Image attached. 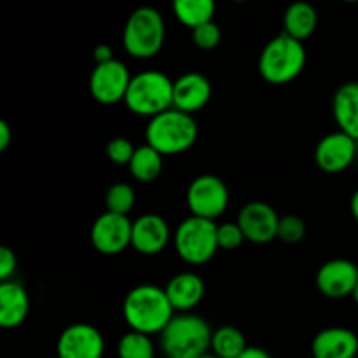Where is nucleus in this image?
Segmentation results:
<instances>
[{
    "instance_id": "nucleus-10",
    "label": "nucleus",
    "mask_w": 358,
    "mask_h": 358,
    "mask_svg": "<svg viewBox=\"0 0 358 358\" xmlns=\"http://www.w3.org/2000/svg\"><path fill=\"white\" fill-rule=\"evenodd\" d=\"M131 231L128 215L105 212L91 226V243L100 254L117 255L131 247Z\"/></svg>"
},
{
    "instance_id": "nucleus-1",
    "label": "nucleus",
    "mask_w": 358,
    "mask_h": 358,
    "mask_svg": "<svg viewBox=\"0 0 358 358\" xmlns=\"http://www.w3.org/2000/svg\"><path fill=\"white\" fill-rule=\"evenodd\" d=\"M122 317L131 331L152 336L166 329L175 317V310L166 290L157 285H138L124 297Z\"/></svg>"
},
{
    "instance_id": "nucleus-16",
    "label": "nucleus",
    "mask_w": 358,
    "mask_h": 358,
    "mask_svg": "<svg viewBox=\"0 0 358 358\" xmlns=\"http://www.w3.org/2000/svg\"><path fill=\"white\" fill-rule=\"evenodd\" d=\"M210 98H212V84L203 73L187 72L173 80V108L177 110L192 115L205 108Z\"/></svg>"
},
{
    "instance_id": "nucleus-13",
    "label": "nucleus",
    "mask_w": 358,
    "mask_h": 358,
    "mask_svg": "<svg viewBox=\"0 0 358 358\" xmlns=\"http://www.w3.org/2000/svg\"><path fill=\"white\" fill-rule=\"evenodd\" d=\"M278 213L264 201H250L238 213V226L245 234V240L255 245H264L278 238Z\"/></svg>"
},
{
    "instance_id": "nucleus-37",
    "label": "nucleus",
    "mask_w": 358,
    "mask_h": 358,
    "mask_svg": "<svg viewBox=\"0 0 358 358\" xmlns=\"http://www.w3.org/2000/svg\"><path fill=\"white\" fill-rule=\"evenodd\" d=\"M198 358H219V357L213 355L212 352H208V353H205V355H201V357H198Z\"/></svg>"
},
{
    "instance_id": "nucleus-15",
    "label": "nucleus",
    "mask_w": 358,
    "mask_h": 358,
    "mask_svg": "<svg viewBox=\"0 0 358 358\" xmlns=\"http://www.w3.org/2000/svg\"><path fill=\"white\" fill-rule=\"evenodd\" d=\"M171 240V231L166 220L156 213H145L133 220L131 247L138 254L156 255L166 248Z\"/></svg>"
},
{
    "instance_id": "nucleus-38",
    "label": "nucleus",
    "mask_w": 358,
    "mask_h": 358,
    "mask_svg": "<svg viewBox=\"0 0 358 358\" xmlns=\"http://www.w3.org/2000/svg\"><path fill=\"white\" fill-rule=\"evenodd\" d=\"M343 2H348V3H355L358 0H343Z\"/></svg>"
},
{
    "instance_id": "nucleus-8",
    "label": "nucleus",
    "mask_w": 358,
    "mask_h": 358,
    "mask_svg": "<svg viewBox=\"0 0 358 358\" xmlns=\"http://www.w3.org/2000/svg\"><path fill=\"white\" fill-rule=\"evenodd\" d=\"M185 201L191 215L215 220L227 210L229 191L222 178L215 175H199L189 185Z\"/></svg>"
},
{
    "instance_id": "nucleus-26",
    "label": "nucleus",
    "mask_w": 358,
    "mask_h": 358,
    "mask_svg": "<svg viewBox=\"0 0 358 358\" xmlns=\"http://www.w3.org/2000/svg\"><path fill=\"white\" fill-rule=\"evenodd\" d=\"M136 201L135 191L129 184L124 182H117V184L110 185L105 194V206H107V212L119 213V215H128L133 210Z\"/></svg>"
},
{
    "instance_id": "nucleus-31",
    "label": "nucleus",
    "mask_w": 358,
    "mask_h": 358,
    "mask_svg": "<svg viewBox=\"0 0 358 358\" xmlns=\"http://www.w3.org/2000/svg\"><path fill=\"white\" fill-rule=\"evenodd\" d=\"M17 268V259L10 248H0V282H9Z\"/></svg>"
},
{
    "instance_id": "nucleus-23",
    "label": "nucleus",
    "mask_w": 358,
    "mask_h": 358,
    "mask_svg": "<svg viewBox=\"0 0 358 358\" xmlns=\"http://www.w3.org/2000/svg\"><path fill=\"white\" fill-rule=\"evenodd\" d=\"M173 14L184 27L194 30L203 23L213 21L215 0H173Z\"/></svg>"
},
{
    "instance_id": "nucleus-18",
    "label": "nucleus",
    "mask_w": 358,
    "mask_h": 358,
    "mask_svg": "<svg viewBox=\"0 0 358 358\" xmlns=\"http://www.w3.org/2000/svg\"><path fill=\"white\" fill-rule=\"evenodd\" d=\"M175 313H191L203 301L205 283L196 273L184 271L175 275L164 287Z\"/></svg>"
},
{
    "instance_id": "nucleus-27",
    "label": "nucleus",
    "mask_w": 358,
    "mask_h": 358,
    "mask_svg": "<svg viewBox=\"0 0 358 358\" xmlns=\"http://www.w3.org/2000/svg\"><path fill=\"white\" fill-rule=\"evenodd\" d=\"M220 37H222V31H220L219 24L215 21L203 23L192 30V42L199 49H203V51H212V49H215L220 44Z\"/></svg>"
},
{
    "instance_id": "nucleus-32",
    "label": "nucleus",
    "mask_w": 358,
    "mask_h": 358,
    "mask_svg": "<svg viewBox=\"0 0 358 358\" xmlns=\"http://www.w3.org/2000/svg\"><path fill=\"white\" fill-rule=\"evenodd\" d=\"M93 58L96 62V65H101V63H108L114 58V51L108 44H98L93 51Z\"/></svg>"
},
{
    "instance_id": "nucleus-12",
    "label": "nucleus",
    "mask_w": 358,
    "mask_h": 358,
    "mask_svg": "<svg viewBox=\"0 0 358 358\" xmlns=\"http://www.w3.org/2000/svg\"><path fill=\"white\" fill-rule=\"evenodd\" d=\"M103 353V336L90 324L70 325L56 341V357L59 358H101Z\"/></svg>"
},
{
    "instance_id": "nucleus-9",
    "label": "nucleus",
    "mask_w": 358,
    "mask_h": 358,
    "mask_svg": "<svg viewBox=\"0 0 358 358\" xmlns=\"http://www.w3.org/2000/svg\"><path fill=\"white\" fill-rule=\"evenodd\" d=\"M131 79L128 66L119 59H112L94 66L90 77V93L101 105L119 103L124 101Z\"/></svg>"
},
{
    "instance_id": "nucleus-14",
    "label": "nucleus",
    "mask_w": 358,
    "mask_h": 358,
    "mask_svg": "<svg viewBox=\"0 0 358 358\" xmlns=\"http://www.w3.org/2000/svg\"><path fill=\"white\" fill-rule=\"evenodd\" d=\"M358 283V268L348 259H332L317 273V289L329 299L352 296Z\"/></svg>"
},
{
    "instance_id": "nucleus-5",
    "label": "nucleus",
    "mask_w": 358,
    "mask_h": 358,
    "mask_svg": "<svg viewBox=\"0 0 358 358\" xmlns=\"http://www.w3.org/2000/svg\"><path fill=\"white\" fill-rule=\"evenodd\" d=\"M124 103L140 117H156L173 108V80L159 70H145L133 76Z\"/></svg>"
},
{
    "instance_id": "nucleus-36",
    "label": "nucleus",
    "mask_w": 358,
    "mask_h": 358,
    "mask_svg": "<svg viewBox=\"0 0 358 358\" xmlns=\"http://www.w3.org/2000/svg\"><path fill=\"white\" fill-rule=\"evenodd\" d=\"M352 297H353V301H355V303H357V306H358V283H357V287H355V290H353V294H352Z\"/></svg>"
},
{
    "instance_id": "nucleus-2",
    "label": "nucleus",
    "mask_w": 358,
    "mask_h": 358,
    "mask_svg": "<svg viewBox=\"0 0 358 358\" xmlns=\"http://www.w3.org/2000/svg\"><path fill=\"white\" fill-rule=\"evenodd\" d=\"M212 334L205 318L178 313L159 334V345L166 358H198L210 352Z\"/></svg>"
},
{
    "instance_id": "nucleus-34",
    "label": "nucleus",
    "mask_w": 358,
    "mask_h": 358,
    "mask_svg": "<svg viewBox=\"0 0 358 358\" xmlns=\"http://www.w3.org/2000/svg\"><path fill=\"white\" fill-rule=\"evenodd\" d=\"M238 358H271V355L266 350L259 348V346H248Z\"/></svg>"
},
{
    "instance_id": "nucleus-41",
    "label": "nucleus",
    "mask_w": 358,
    "mask_h": 358,
    "mask_svg": "<svg viewBox=\"0 0 358 358\" xmlns=\"http://www.w3.org/2000/svg\"><path fill=\"white\" fill-rule=\"evenodd\" d=\"M357 163H358V157H357Z\"/></svg>"
},
{
    "instance_id": "nucleus-6",
    "label": "nucleus",
    "mask_w": 358,
    "mask_h": 358,
    "mask_svg": "<svg viewBox=\"0 0 358 358\" xmlns=\"http://www.w3.org/2000/svg\"><path fill=\"white\" fill-rule=\"evenodd\" d=\"M164 20L154 7H138L129 14L122 31L126 52L136 59L154 58L164 44Z\"/></svg>"
},
{
    "instance_id": "nucleus-20",
    "label": "nucleus",
    "mask_w": 358,
    "mask_h": 358,
    "mask_svg": "<svg viewBox=\"0 0 358 358\" xmlns=\"http://www.w3.org/2000/svg\"><path fill=\"white\" fill-rule=\"evenodd\" d=\"M332 114L341 131L358 142V83H346L338 87L332 100Z\"/></svg>"
},
{
    "instance_id": "nucleus-11",
    "label": "nucleus",
    "mask_w": 358,
    "mask_h": 358,
    "mask_svg": "<svg viewBox=\"0 0 358 358\" xmlns=\"http://www.w3.org/2000/svg\"><path fill=\"white\" fill-rule=\"evenodd\" d=\"M358 157V142L345 131L325 135L315 149V163L325 173H341Z\"/></svg>"
},
{
    "instance_id": "nucleus-22",
    "label": "nucleus",
    "mask_w": 358,
    "mask_h": 358,
    "mask_svg": "<svg viewBox=\"0 0 358 358\" xmlns=\"http://www.w3.org/2000/svg\"><path fill=\"white\" fill-rule=\"evenodd\" d=\"M128 168L133 178L149 184V182H154L161 175V170H163V154L157 152L149 143L136 147Z\"/></svg>"
},
{
    "instance_id": "nucleus-17",
    "label": "nucleus",
    "mask_w": 358,
    "mask_h": 358,
    "mask_svg": "<svg viewBox=\"0 0 358 358\" xmlns=\"http://www.w3.org/2000/svg\"><path fill=\"white\" fill-rule=\"evenodd\" d=\"M313 358H355L358 338L345 327H329L318 332L311 343Z\"/></svg>"
},
{
    "instance_id": "nucleus-24",
    "label": "nucleus",
    "mask_w": 358,
    "mask_h": 358,
    "mask_svg": "<svg viewBox=\"0 0 358 358\" xmlns=\"http://www.w3.org/2000/svg\"><path fill=\"white\" fill-rule=\"evenodd\" d=\"M247 348V339L240 329L224 325L213 331L212 345H210L213 355L219 358H238Z\"/></svg>"
},
{
    "instance_id": "nucleus-19",
    "label": "nucleus",
    "mask_w": 358,
    "mask_h": 358,
    "mask_svg": "<svg viewBox=\"0 0 358 358\" xmlns=\"http://www.w3.org/2000/svg\"><path fill=\"white\" fill-rule=\"evenodd\" d=\"M30 313V297L23 285L14 280L0 283V325L3 329H16L27 320Z\"/></svg>"
},
{
    "instance_id": "nucleus-30",
    "label": "nucleus",
    "mask_w": 358,
    "mask_h": 358,
    "mask_svg": "<svg viewBox=\"0 0 358 358\" xmlns=\"http://www.w3.org/2000/svg\"><path fill=\"white\" fill-rule=\"evenodd\" d=\"M217 238H219V248H224V250H236L245 241V234L238 222L220 224Z\"/></svg>"
},
{
    "instance_id": "nucleus-28",
    "label": "nucleus",
    "mask_w": 358,
    "mask_h": 358,
    "mask_svg": "<svg viewBox=\"0 0 358 358\" xmlns=\"http://www.w3.org/2000/svg\"><path fill=\"white\" fill-rule=\"evenodd\" d=\"M306 234V224L297 215H285L280 219L278 238L285 243H299Z\"/></svg>"
},
{
    "instance_id": "nucleus-40",
    "label": "nucleus",
    "mask_w": 358,
    "mask_h": 358,
    "mask_svg": "<svg viewBox=\"0 0 358 358\" xmlns=\"http://www.w3.org/2000/svg\"><path fill=\"white\" fill-rule=\"evenodd\" d=\"M52 358H59V357H52Z\"/></svg>"
},
{
    "instance_id": "nucleus-4",
    "label": "nucleus",
    "mask_w": 358,
    "mask_h": 358,
    "mask_svg": "<svg viewBox=\"0 0 358 358\" xmlns=\"http://www.w3.org/2000/svg\"><path fill=\"white\" fill-rule=\"evenodd\" d=\"M306 65V49L303 42L290 35L280 34L273 37L259 56V73L275 86L289 84L303 72Z\"/></svg>"
},
{
    "instance_id": "nucleus-35",
    "label": "nucleus",
    "mask_w": 358,
    "mask_h": 358,
    "mask_svg": "<svg viewBox=\"0 0 358 358\" xmlns=\"http://www.w3.org/2000/svg\"><path fill=\"white\" fill-rule=\"evenodd\" d=\"M350 210H352V215L355 217V220L358 222V189L353 192L352 201H350Z\"/></svg>"
},
{
    "instance_id": "nucleus-21",
    "label": "nucleus",
    "mask_w": 358,
    "mask_h": 358,
    "mask_svg": "<svg viewBox=\"0 0 358 358\" xmlns=\"http://www.w3.org/2000/svg\"><path fill=\"white\" fill-rule=\"evenodd\" d=\"M318 16L315 7L310 2L297 0L292 2L283 16V34L290 35L296 41H306L317 30Z\"/></svg>"
},
{
    "instance_id": "nucleus-3",
    "label": "nucleus",
    "mask_w": 358,
    "mask_h": 358,
    "mask_svg": "<svg viewBox=\"0 0 358 358\" xmlns=\"http://www.w3.org/2000/svg\"><path fill=\"white\" fill-rule=\"evenodd\" d=\"M198 133V124L191 114L170 108L150 119L145 128V140L163 156H177L194 145Z\"/></svg>"
},
{
    "instance_id": "nucleus-29",
    "label": "nucleus",
    "mask_w": 358,
    "mask_h": 358,
    "mask_svg": "<svg viewBox=\"0 0 358 358\" xmlns=\"http://www.w3.org/2000/svg\"><path fill=\"white\" fill-rule=\"evenodd\" d=\"M135 149L136 147H133V143L129 142L128 138H124V136H117V138L110 140V142L107 143L105 152H107V157L112 161V163L121 164V166H124L126 164V166H128L133 154H135Z\"/></svg>"
},
{
    "instance_id": "nucleus-7",
    "label": "nucleus",
    "mask_w": 358,
    "mask_h": 358,
    "mask_svg": "<svg viewBox=\"0 0 358 358\" xmlns=\"http://www.w3.org/2000/svg\"><path fill=\"white\" fill-rule=\"evenodd\" d=\"M219 226L215 220L187 217L173 234V247L178 257L191 266H203L219 250Z\"/></svg>"
},
{
    "instance_id": "nucleus-25",
    "label": "nucleus",
    "mask_w": 358,
    "mask_h": 358,
    "mask_svg": "<svg viewBox=\"0 0 358 358\" xmlns=\"http://www.w3.org/2000/svg\"><path fill=\"white\" fill-rule=\"evenodd\" d=\"M156 350L150 336L129 331L117 343L119 358H154Z\"/></svg>"
},
{
    "instance_id": "nucleus-33",
    "label": "nucleus",
    "mask_w": 358,
    "mask_h": 358,
    "mask_svg": "<svg viewBox=\"0 0 358 358\" xmlns=\"http://www.w3.org/2000/svg\"><path fill=\"white\" fill-rule=\"evenodd\" d=\"M10 142H13V131L10 126L6 121H0V152L9 149Z\"/></svg>"
},
{
    "instance_id": "nucleus-39",
    "label": "nucleus",
    "mask_w": 358,
    "mask_h": 358,
    "mask_svg": "<svg viewBox=\"0 0 358 358\" xmlns=\"http://www.w3.org/2000/svg\"><path fill=\"white\" fill-rule=\"evenodd\" d=\"M233 2H247V0H233Z\"/></svg>"
}]
</instances>
